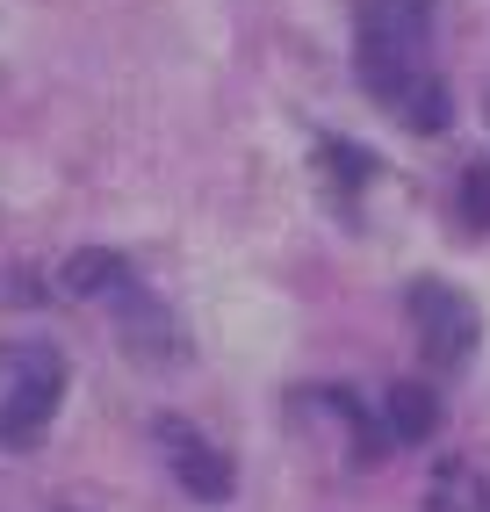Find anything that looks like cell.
<instances>
[{"label": "cell", "mask_w": 490, "mask_h": 512, "mask_svg": "<svg viewBox=\"0 0 490 512\" xmlns=\"http://www.w3.org/2000/svg\"><path fill=\"white\" fill-rule=\"evenodd\" d=\"M325 174H332V181H346V188H361V181L375 174V159H368V152H346V145L332 138V145H325Z\"/></svg>", "instance_id": "10"}, {"label": "cell", "mask_w": 490, "mask_h": 512, "mask_svg": "<svg viewBox=\"0 0 490 512\" xmlns=\"http://www.w3.org/2000/svg\"><path fill=\"white\" fill-rule=\"evenodd\" d=\"M454 217L469 231H490V166H469L462 188H454Z\"/></svg>", "instance_id": "9"}, {"label": "cell", "mask_w": 490, "mask_h": 512, "mask_svg": "<svg viewBox=\"0 0 490 512\" xmlns=\"http://www.w3.org/2000/svg\"><path fill=\"white\" fill-rule=\"evenodd\" d=\"M159 448L173 455V476H181V491L188 498H231V462L209 448V440L188 426V419H159Z\"/></svg>", "instance_id": "4"}, {"label": "cell", "mask_w": 490, "mask_h": 512, "mask_svg": "<svg viewBox=\"0 0 490 512\" xmlns=\"http://www.w3.org/2000/svg\"><path fill=\"white\" fill-rule=\"evenodd\" d=\"M382 433L404 440V448L433 440V433H440V397H433L426 383H411V375H404V383H397L390 397H382Z\"/></svg>", "instance_id": "6"}, {"label": "cell", "mask_w": 490, "mask_h": 512, "mask_svg": "<svg viewBox=\"0 0 490 512\" xmlns=\"http://www.w3.org/2000/svg\"><path fill=\"white\" fill-rule=\"evenodd\" d=\"M426 51H433V0H361L354 58L382 109H397V94L426 80Z\"/></svg>", "instance_id": "1"}, {"label": "cell", "mask_w": 490, "mask_h": 512, "mask_svg": "<svg viewBox=\"0 0 490 512\" xmlns=\"http://www.w3.org/2000/svg\"><path fill=\"white\" fill-rule=\"evenodd\" d=\"M404 311H411L418 347H426L433 368H462V361L476 354V303H469V296H454L447 282H411Z\"/></svg>", "instance_id": "3"}, {"label": "cell", "mask_w": 490, "mask_h": 512, "mask_svg": "<svg viewBox=\"0 0 490 512\" xmlns=\"http://www.w3.org/2000/svg\"><path fill=\"white\" fill-rule=\"evenodd\" d=\"M65 397V361L44 339H22V347H0V448L29 455L44 440L51 412Z\"/></svg>", "instance_id": "2"}, {"label": "cell", "mask_w": 490, "mask_h": 512, "mask_svg": "<svg viewBox=\"0 0 490 512\" xmlns=\"http://www.w3.org/2000/svg\"><path fill=\"white\" fill-rule=\"evenodd\" d=\"M116 296H123V339H130V354H137V361H173V354H188L181 325H173L152 296H137L130 282H123Z\"/></svg>", "instance_id": "5"}, {"label": "cell", "mask_w": 490, "mask_h": 512, "mask_svg": "<svg viewBox=\"0 0 490 512\" xmlns=\"http://www.w3.org/2000/svg\"><path fill=\"white\" fill-rule=\"evenodd\" d=\"M130 282V267H123V253H109V246H87V253H73L65 260V275H58V289L65 296H101V289H123Z\"/></svg>", "instance_id": "7"}, {"label": "cell", "mask_w": 490, "mask_h": 512, "mask_svg": "<svg viewBox=\"0 0 490 512\" xmlns=\"http://www.w3.org/2000/svg\"><path fill=\"white\" fill-rule=\"evenodd\" d=\"M397 116H404L411 130H440V123H447V87L426 73L418 87H404V94H397Z\"/></svg>", "instance_id": "8"}]
</instances>
